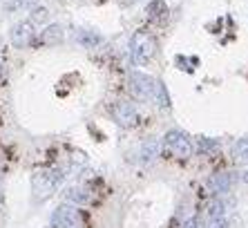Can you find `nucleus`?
Returning <instances> with one entry per match:
<instances>
[{
  "mask_svg": "<svg viewBox=\"0 0 248 228\" xmlns=\"http://www.w3.org/2000/svg\"><path fill=\"white\" fill-rule=\"evenodd\" d=\"M156 83L159 79L155 76H148L143 72H130V92L139 101H155Z\"/></svg>",
  "mask_w": 248,
  "mask_h": 228,
  "instance_id": "nucleus-5",
  "label": "nucleus"
},
{
  "mask_svg": "<svg viewBox=\"0 0 248 228\" xmlns=\"http://www.w3.org/2000/svg\"><path fill=\"white\" fill-rule=\"evenodd\" d=\"M130 56L134 65H148L156 56V40L148 32H134L130 38Z\"/></svg>",
  "mask_w": 248,
  "mask_h": 228,
  "instance_id": "nucleus-2",
  "label": "nucleus"
},
{
  "mask_svg": "<svg viewBox=\"0 0 248 228\" xmlns=\"http://www.w3.org/2000/svg\"><path fill=\"white\" fill-rule=\"evenodd\" d=\"M76 43L83 47H87V49H94V47H98L101 43H103V36L96 34L94 29H76Z\"/></svg>",
  "mask_w": 248,
  "mask_h": 228,
  "instance_id": "nucleus-8",
  "label": "nucleus"
},
{
  "mask_svg": "<svg viewBox=\"0 0 248 228\" xmlns=\"http://www.w3.org/2000/svg\"><path fill=\"white\" fill-rule=\"evenodd\" d=\"M145 14L150 18H166L168 7H166V2H161V0H152L150 5H148V9H145Z\"/></svg>",
  "mask_w": 248,
  "mask_h": 228,
  "instance_id": "nucleus-14",
  "label": "nucleus"
},
{
  "mask_svg": "<svg viewBox=\"0 0 248 228\" xmlns=\"http://www.w3.org/2000/svg\"><path fill=\"white\" fill-rule=\"evenodd\" d=\"M161 141H156V139H148V141L141 143V148H139V157L143 161H155L159 154H161Z\"/></svg>",
  "mask_w": 248,
  "mask_h": 228,
  "instance_id": "nucleus-11",
  "label": "nucleus"
},
{
  "mask_svg": "<svg viewBox=\"0 0 248 228\" xmlns=\"http://www.w3.org/2000/svg\"><path fill=\"white\" fill-rule=\"evenodd\" d=\"M110 114L121 128H134L139 123V112L130 101H114L110 105Z\"/></svg>",
  "mask_w": 248,
  "mask_h": 228,
  "instance_id": "nucleus-6",
  "label": "nucleus"
},
{
  "mask_svg": "<svg viewBox=\"0 0 248 228\" xmlns=\"http://www.w3.org/2000/svg\"><path fill=\"white\" fill-rule=\"evenodd\" d=\"M2 7L7 12H16V9H20V2L18 0H2Z\"/></svg>",
  "mask_w": 248,
  "mask_h": 228,
  "instance_id": "nucleus-20",
  "label": "nucleus"
},
{
  "mask_svg": "<svg viewBox=\"0 0 248 228\" xmlns=\"http://www.w3.org/2000/svg\"><path fill=\"white\" fill-rule=\"evenodd\" d=\"M224 215V204L221 201H213L210 204V217H221Z\"/></svg>",
  "mask_w": 248,
  "mask_h": 228,
  "instance_id": "nucleus-19",
  "label": "nucleus"
},
{
  "mask_svg": "<svg viewBox=\"0 0 248 228\" xmlns=\"http://www.w3.org/2000/svg\"><path fill=\"white\" fill-rule=\"evenodd\" d=\"M90 199H92V195L87 193L85 188H81V186H72V188L65 190V201L67 204L85 206V204H90Z\"/></svg>",
  "mask_w": 248,
  "mask_h": 228,
  "instance_id": "nucleus-10",
  "label": "nucleus"
},
{
  "mask_svg": "<svg viewBox=\"0 0 248 228\" xmlns=\"http://www.w3.org/2000/svg\"><path fill=\"white\" fill-rule=\"evenodd\" d=\"M65 175L61 168H47V170H38L31 177V197L34 201H45L49 199L58 190V186L63 183Z\"/></svg>",
  "mask_w": 248,
  "mask_h": 228,
  "instance_id": "nucleus-1",
  "label": "nucleus"
},
{
  "mask_svg": "<svg viewBox=\"0 0 248 228\" xmlns=\"http://www.w3.org/2000/svg\"><path fill=\"white\" fill-rule=\"evenodd\" d=\"M49 226L52 228H83V212L78 211V206L65 201V204H61L52 212Z\"/></svg>",
  "mask_w": 248,
  "mask_h": 228,
  "instance_id": "nucleus-4",
  "label": "nucleus"
},
{
  "mask_svg": "<svg viewBox=\"0 0 248 228\" xmlns=\"http://www.w3.org/2000/svg\"><path fill=\"white\" fill-rule=\"evenodd\" d=\"M163 148L168 150V152L172 154L174 159H179V161H186V159H190L192 152H195V148H192V141L188 139V134L181 130H170L166 132V137H163V143H161Z\"/></svg>",
  "mask_w": 248,
  "mask_h": 228,
  "instance_id": "nucleus-3",
  "label": "nucleus"
},
{
  "mask_svg": "<svg viewBox=\"0 0 248 228\" xmlns=\"http://www.w3.org/2000/svg\"><path fill=\"white\" fill-rule=\"evenodd\" d=\"M208 228H228V222H226V217H210V222H208Z\"/></svg>",
  "mask_w": 248,
  "mask_h": 228,
  "instance_id": "nucleus-17",
  "label": "nucleus"
},
{
  "mask_svg": "<svg viewBox=\"0 0 248 228\" xmlns=\"http://www.w3.org/2000/svg\"><path fill=\"white\" fill-rule=\"evenodd\" d=\"M31 9H34L31 23H45V20H47V9H45V7H31Z\"/></svg>",
  "mask_w": 248,
  "mask_h": 228,
  "instance_id": "nucleus-16",
  "label": "nucleus"
},
{
  "mask_svg": "<svg viewBox=\"0 0 248 228\" xmlns=\"http://www.w3.org/2000/svg\"><path fill=\"white\" fill-rule=\"evenodd\" d=\"M34 36H36V27L31 20H18V23H14L12 29H9V40H12V45L18 47V49L31 45Z\"/></svg>",
  "mask_w": 248,
  "mask_h": 228,
  "instance_id": "nucleus-7",
  "label": "nucleus"
},
{
  "mask_svg": "<svg viewBox=\"0 0 248 228\" xmlns=\"http://www.w3.org/2000/svg\"><path fill=\"white\" fill-rule=\"evenodd\" d=\"M63 27L61 25H47L41 32V43L43 45H58L63 40Z\"/></svg>",
  "mask_w": 248,
  "mask_h": 228,
  "instance_id": "nucleus-12",
  "label": "nucleus"
},
{
  "mask_svg": "<svg viewBox=\"0 0 248 228\" xmlns=\"http://www.w3.org/2000/svg\"><path fill=\"white\" fill-rule=\"evenodd\" d=\"M219 143L217 141H213V139H199V150L202 152H206V150H213V148H217Z\"/></svg>",
  "mask_w": 248,
  "mask_h": 228,
  "instance_id": "nucleus-18",
  "label": "nucleus"
},
{
  "mask_svg": "<svg viewBox=\"0 0 248 228\" xmlns=\"http://www.w3.org/2000/svg\"><path fill=\"white\" fill-rule=\"evenodd\" d=\"M155 103L161 105V108H170V97H168V90L161 81L156 83V92H155Z\"/></svg>",
  "mask_w": 248,
  "mask_h": 228,
  "instance_id": "nucleus-15",
  "label": "nucleus"
},
{
  "mask_svg": "<svg viewBox=\"0 0 248 228\" xmlns=\"http://www.w3.org/2000/svg\"><path fill=\"white\" fill-rule=\"evenodd\" d=\"M18 2H20V9H31V7H36L38 0H18Z\"/></svg>",
  "mask_w": 248,
  "mask_h": 228,
  "instance_id": "nucleus-22",
  "label": "nucleus"
},
{
  "mask_svg": "<svg viewBox=\"0 0 248 228\" xmlns=\"http://www.w3.org/2000/svg\"><path fill=\"white\" fill-rule=\"evenodd\" d=\"M208 186H210V190H213L215 195L228 193L232 186V177L228 172H217V175H213V177L208 179Z\"/></svg>",
  "mask_w": 248,
  "mask_h": 228,
  "instance_id": "nucleus-9",
  "label": "nucleus"
},
{
  "mask_svg": "<svg viewBox=\"0 0 248 228\" xmlns=\"http://www.w3.org/2000/svg\"><path fill=\"white\" fill-rule=\"evenodd\" d=\"M232 157H235L237 163L248 165V137L239 139V141L232 146Z\"/></svg>",
  "mask_w": 248,
  "mask_h": 228,
  "instance_id": "nucleus-13",
  "label": "nucleus"
},
{
  "mask_svg": "<svg viewBox=\"0 0 248 228\" xmlns=\"http://www.w3.org/2000/svg\"><path fill=\"white\" fill-rule=\"evenodd\" d=\"M181 228H202V226H199V219H197V217H190V219H186Z\"/></svg>",
  "mask_w": 248,
  "mask_h": 228,
  "instance_id": "nucleus-21",
  "label": "nucleus"
},
{
  "mask_svg": "<svg viewBox=\"0 0 248 228\" xmlns=\"http://www.w3.org/2000/svg\"><path fill=\"white\" fill-rule=\"evenodd\" d=\"M239 179H242V181H244V183H248V170H244V172H242V175H239Z\"/></svg>",
  "mask_w": 248,
  "mask_h": 228,
  "instance_id": "nucleus-23",
  "label": "nucleus"
},
{
  "mask_svg": "<svg viewBox=\"0 0 248 228\" xmlns=\"http://www.w3.org/2000/svg\"><path fill=\"white\" fill-rule=\"evenodd\" d=\"M47 228H52V226H47Z\"/></svg>",
  "mask_w": 248,
  "mask_h": 228,
  "instance_id": "nucleus-24",
  "label": "nucleus"
}]
</instances>
